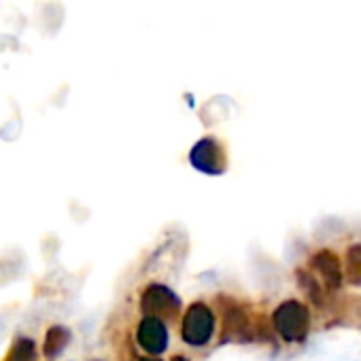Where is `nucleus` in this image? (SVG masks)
<instances>
[{
  "label": "nucleus",
  "instance_id": "5",
  "mask_svg": "<svg viewBox=\"0 0 361 361\" xmlns=\"http://www.w3.org/2000/svg\"><path fill=\"white\" fill-rule=\"evenodd\" d=\"M190 164L202 174L219 176L228 168L226 149L215 136H204L190 149Z\"/></svg>",
  "mask_w": 361,
  "mask_h": 361
},
{
  "label": "nucleus",
  "instance_id": "11",
  "mask_svg": "<svg viewBox=\"0 0 361 361\" xmlns=\"http://www.w3.org/2000/svg\"><path fill=\"white\" fill-rule=\"evenodd\" d=\"M298 283L302 285V289L308 293V298L314 302V304H323V291H321V285L317 283V279L312 274H308L306 270H298Z\"/></svg>",
  "mask_w": 361,
  "mask_h": 361
},
{
  "label": "nucleus",
  "instance_id": "3",
  "mask_svg": "<svg viewBox=\"0 0 361 361\" xmlns=\"http://www.w3.org/2000/svg\"><path fill=\"white\" fill-rule=\"evenodd\" d=\"M140 312L149 314V317H157L161 321H170L174 317H178L180 308H183V302L180 298L164 283H151L140 291V300H138Z\"/></svg>",
  "mask_w": 361,
  "mask_h": 361
},
{
  "label": "nucleus",
  "instance_id": "4",
  "mask_svg": "<svg viewBox=\"0 0 361 361\" xmlns=\"http://www.w3.org/2000/svg\"><path fill=\"white\" fill-rule=\"evenodd\" d=\"M134 340H136V346L147 357H161L168 350V346H170V329H168V323L161 321V319H157V317L142 314V319L136 325Z\"/></svg>",
  "mask_w": 361,
  "mask_h": 361
},
{
  "label": "nucleus",
  "instance_id": "9",
  "mask_svg": "<svg viewBox=\"0 0 361 361\" xmlns=\"http://www.w3.org/2000/svg\"><path fill=\"white\" fill-rule=\"evenodd\" d=\"M37 355V342L32 338L20 336L13 340L9 353L5 355V361H32Z\"/></svg>",
  "mask_w": 361,
  "mask_h": 361
},
{
  "label": "nucleus",
  "instance_id": "8",
  "mask_svg": "<svg viewBox=\"0 0 361 361\" xmlns=\"http://www.w3.org/2000/svg\"><path fill=\"white\" fill-rule=\"evenodd\" d=\"M71 329L64 327V325H51L45 334V340H43V355L47 359H54L58 355L64 353V348L68 346L71 342Z\"/></svg>",
  "mask_w": 361,
  "mask_h": 361
},
{
  "label": "nucleus",
  "instance_id": "7",
  "mask_svg": "<svg viewBox=\"0 0 361 361\" xmlns=\"http://www.w3.org/2000/svg\"><path fill=\"white\" fill-rule=\"evenodd\" d=\"M310 266L312 270H317L325 283L327 291H338L342 285V266L336 253H331L329 249H321L310 257Z\"/></svg>",
  "mask_w": 361,
  "mask_h": 361
},
{
  "label": "nucleus",
  "instance_id": "6",
  "mask_svg": "<svg viewBox=\"0 0 361 361\" xmlns=\"http://www.w3.org/2000/svg\"><path fill=\"white\" fill-rule=\"evenodd\" d=\"M219 302L224 304V308H221V319H224L221 342L224 344L230 340L249 342L253 338V325H251V319L247 317L245 308L232 298L219 295Z\"/></svg>",
  "mask_w": 361,
  "mask_h": 361
},
{
  "label": "nucleus",
  "instance_id": "1",
  "mask_svg": "<svg viewBox=\"0 0 361 361\" xmlns=\"http://www.w3.org/2000/svg\"><path fill=\"white\" fill-rule=\"evenodd\" d=\"M217 329L215 310L207 302H194L180 319V338L192 348H204L213 342Z\"/></svg>",
  "mask_w": 361,
  "mask_h": 361
},
{
  "label": "nucleus",
  "instance_id": "2",
  "mask_svg": "<svg viewBox=\"0 0 361 361\" xmlns=\"http://www.w3.org/2000/svg\"><path fill=\"white\" fill-rule=\"evenodd\" d=\"M272 329L289 344L302 342L310 329V310L300 300H285L272 312Z\"/></svg>",
  "mask_w": 361,
  "mask_h": 361
},
{
  "label": "nucleus",
  "instance_id": "10",
  "mask_svg": "<svg viewBox=\"0 0 361 361\" xmlns=\"http://www.w3.org/2000/svg\"><path fill=\"white\" fill-rule=\"evenodd\" d=\"M346 279L350 285H361V243L346 249Z\"/></svg>",
  "mask_w": 361,
  "mask_h": 361
},
{
  "label": "nucleus",
  "instance_id": "13",
  "mask_svg": "<svg viewBox=\"0 0 361 361\" xmlns=\"http://www.w3.org/2000/svg\"><path fill=\"white\" fill-rule=\"evenodd\" d=\"M172 361H190V359H188V357H183V355H174V357H172Z\"/></svg>",
  "mask_w": 361,
  "mask_h": 361
},
{
  "label": "nucleus",
  "instance_id": "12",
  "mask_svg": "<svg viewBox=\"0 0 361 361\" xmlns=\"http://www.w3.org/2000/svg\"><path fill=\"white\" fill-rule=\"evenodd\" d=\"M138 361H164V359H159V357H142Z\"/></svg>",
  "mask_w": 361,
  "mask_h": 361
}]
</instances>
